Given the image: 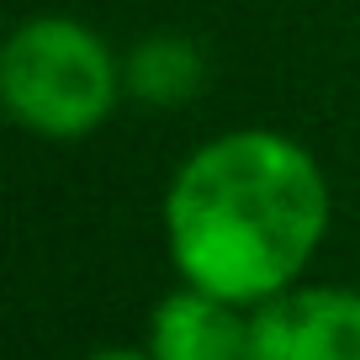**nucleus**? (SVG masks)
<instances>
[{
    "label": "nucleus",
    "instance_id": "1",
    "mask_svg": "<svg viewBox=\"0 0 360 360\" xmlns=\"http://www.w3.org/2000/svg\"><path fill=\"white\" fill-rule=\"evenodd\" d=\"M165 228L191 286L223 302H265L313 259L328 228V186L302 143L249 127L180 165Z\"/></svg>",
    "mask_w": 360,
    "mask_h": 360
},
{
    "label": "nucleus",
    "instance_id": "2",
    "mask_svg": "<svg viewBox=\"0 0 360 360\" xmlns=\"http://www.w3.org/2000/svg\"><path fill=\"white\" fill-rule=\"evenodd\" d=\"M0 96L11 122L43 138H79L101 127L117 101V64L106 43L75 16H32L0 53Z\"/></svg>",
    "mask_w": 360,
    "mask_h": 360
},
{
    "label": "nucleus",
    "instance_id": "3",
    "mask_svg": "<svg viewBox=\"0 0 360 360\" xmlns=\"http://www.w3.org/2000/svg\"><path fill=\"white\" fill-rule=\"evenodd\" d=\"M255 360H360V292L297 286L255 313Z\"/></svg>",
    "mask_w": 360,
    "mask_h": 360
},
{
    "label": "nucleus",
    "instance_id": "4",
    "mask_svg": "<svg viewBox=\"0 0 360 360\" xmlns=\"http://www.w3.org/2000/svg\"><path fill=\"white\" fill-rule=\"evenodd\" d=\"M154 360H255V323L233 313V302L202 292H169L154 307L148 328Z\"/></svg>",
    "mask_w": 360,
    "mask_h": 360
},
{
    "label": "nucleus",
    "instance_id": "5",
    "mask_svg": "<svg viewBox=\"0 0 360 360\" xmlns=\"http://www.w3.org/2000/svg\"><path fill=\"white\" fill-rule=\"evenodd\" d=\"M122 79L143 106H186L207 85V53L180 32H154L127 53Z\"/></svg>",
    "mask_w": 360,
    "mask_h": 360
},
{
    "label": "nucleus",
    "instance_id": "6",
    "mask_svg": "<svg viewBox=\"0 0 360 360\" xmlns=\"http://www.w3.org/2000/svg\"><path fill=\"white\" fill-rule=\"evenodd\" d=\"M90 360H154V355H133V349H101V355H90Z\"/></svg>",
    "mask_w": 360,
    "mask_h": 360
}]
</instances>
